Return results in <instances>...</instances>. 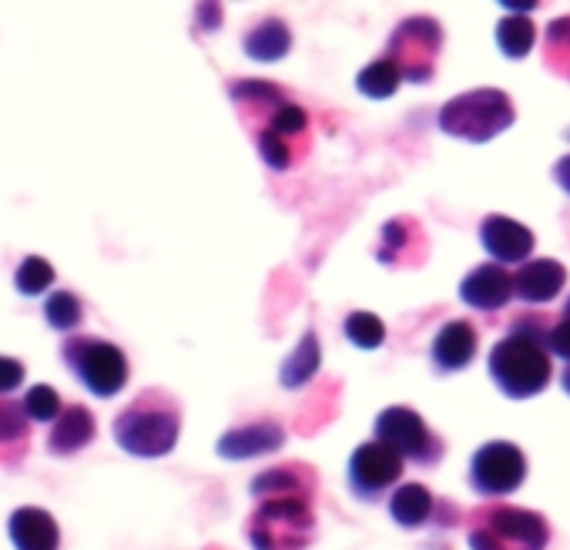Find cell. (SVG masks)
Listing matches in <instances>:
<instances>
[{
	"mask_svg": "<svg viewBox=\"0 0 570 550\" xmlns=\"http://www.w3.org/2000/svg\"><path fill=\"white\" fill-rule=\"evenodd\" d=\"M228 98L238 111V121L252 131V141L268 171H293L309 158V111L285 95L275 81L235 78L228 81Z\"/></svg>",
	"mask_w": 570,
	"mask_h": 550,
	"instance_id": "1",
	"label": "cell"
},
{
	"mask_svg": "<svg viewBox=\"0 0 570 550\" xmlns=\"http://www.w3.org/2000/svg\"><path fill=\"white\" fill-rule=\"evenodd\" d=\"M115 443L135 460H161L175 450L181 433V403L168 390H141L115 416Z\"/></svg>",
	"mask_w": 570,
	"mask_h": 550,
	"instance_id": "2",
	"label": "cell"
},
{
	"mask_svg": "<svg viewBox=\"0 0 570 550\" xmlns=\"http://www.w3.org/2000/svg\"><path fill=\"white\" fill-rule=\"evenodd\" d=\"M245 537L252 550H306L316 540L313 500L299 493H275L255 500Z\"/></svg>",
	"mask_w": 570,
	"mask_h": 550,
	"instance_id": "3",
	"label": "cell"
},
{
	"mask_svg": "<svg viewBox=\"0 0 570 550\" xmlns=\"http://www.w3.org/2000/svg\"><path fill=\"white\" fill-rule=\"evenodd\" d=\"M550 523L537 510L510 503H483L470 510V550H547Z\"/></svg>",
	"mask_w": 570,
	"mask_h": 550,
	"instance_id": "4",
	"label": "cell"
},
{
	"mask_svg": "<svg viewBox=\"0 0 570 550\" xmlns=\"http://www.w3.org/2000/svg\"><path fill=\"white\" fill-rule=\"evenodd\" d=\"M513 118H517V111H513V101H510L507 91L476 88V91H466V95L450 98L440 108L436 125L450 138L483 145V141L497 138L500 131H507L513 125Z\"/></svg>",
	"mask_w": 570,
	"mask_h": 550,
	"instance_id": "5",
	"label": "cell"
},
{
	"mask_svg": "<svg viewBox=\"0 0 570 550\" xmlns=\"http://www.w3.org/2000/svg\"><path fill=\"white\" fill-rule=\"evenodd\" d=\"M490 376L497 390L510 400H530L547 390L553 370L550 356L540 343L527 336L507 333L493 350H490Z\"/></svg>",
	"mask_w": 570,
	"mask_h": 550,
	"instance_id": "6",
	"label": "cell"
},
{
	"mask_svg": "<svg viewBox=\"0 0 570 550\" xmlns=\"http://www.w3.org/2000/svg\"><path fill=\"white\" fill-rule=\"evenodd\" d=\"M68 373L98 400H111L128 386V356L101 336H68L61 346Z\"/></svg>",
	"mask_w": 570,
	"mask_h": 550,
	"instance_id": "7",
	"label": "cell"
},
{
	"mask_svg": "<svg viewBox=\"0 0 570 550\" xmlns=\"http://www.w3.org/2000/svg\"><path fill=\"white\" fill-rule=\"evenodd\" d=\"M443 51V28L436 18L416 14L396 24V31L386 41L383 58H390L403 81L410 85H430L436 75V61Z\"/></svg>",
	"mask_w": 570,
	"mask_h": 550,
	"instance_id": "8",
	"label": "cell"
},
{
	"mask_svg": "<svg viewBox=\"0 0 570 550\" xmlns=\"http://www.w3.org/2000/svg\"><path fill=\"white\" fill-rule=\"evenodd\" d=\"M373 433L380 443H386L403 463H416V466H436L443 460V440L426 426V420L410 410V406H386L376 423Z\"/></svg>",
	"mask_w": 570,
	"mask_h": 550,
	"instance_id": "9",
	"label": "cell"
},
{
	"mask_svg": "<svg viewBox=\"0 0 570 550\" xmlns=\"http://www.w3.org/2000/svg\"><path fill=\"white\" fill-rule=\"evenodd\" d=\"M523 477L527 456L510 440H490L470 460V487L480 497H507L523 483Z\"/></svg>",
	"mask_w": 570,
	"mask_h": 550,
	"instance_id": "10",
	"label": "cell"
},
{
	"mask_svg": "<svg viewBox=\"0 0 570 550\" xmlns=\"http://www.w3.org/2000/svg\"><path fill=\"white\" fill-rule=\"evenodd\" d=\"M403 460L380 440H370V443H360L350 456V490L356 500L363 503H376L383 500L403 477Z\"/></svg>",
	"mask_w": 570,
	"mask_h": 550,
	"instance_id": "11",
	"label": "cell"
},
{
	"mask_svg": "<svg viewBox=\"0 0 570 550\" xmlns=\"http://www.w3.org/2000/svg\"><path fill=\"white\" fill-rule=\"evenodd\" d=\"M426 232L416 218L410 215H396L380 228V245H376V258L386 268H416L426 262Z\"/></svg>",
	"mask_w": 570,
	"mask_h": 550,
	"instance_id": "12",
	"label": "cell"
},
{
	"mask_svg": "<svg viewBox=\"0 0 570 550\" xmlns=\"http://www.w3.org/2000/svg\"><path fill=\"white\" fill-rule=\"evenodd\" d=\"M282 446H285V430H282L278 420H268V416L252 420V423H245V426H232V430L215 443L218 456H222V460H232V463H238V460H255V456H268V453H278Z\"/></svg>",
	"mask_w": 570,
	"mask_h": 550,
	"instance_id": "13",
	"label": "cell"
},
{
	"mask_svg": "<svg viewBox=\"0 0 570 550\" xmlns=\"http://www.w3.org/2000/svg\"><path fill=\"white\" fill-rule=\"evenodd\" d=\"M533 232L507 215H487L480 222V245L490 252L497 265H523L527 255L533 252Z\"/></svg>",
	"mask_w": 570,
	"mask_h": 550,
	"instance_id": "14",
	"label": "cell"
},
{
	"mask_svg": "<svg viewBox=\"0 0 570 550\" xmlns=\"http://www.w3.org/2000/svg\"><path fill=\"white\" fill-rule=\"evenodd\" d=\"M460 299L480 313H497L513 299V275L497 262H483L466 272V279L460 283Z\"/></svg>",
	"mask_w": 570,
	"mask_h": 550,
	"instance_id": "15",
	"label": "cell"
},
{
	"mask_svg": "<svg viewBox=\"0 0 570 550\" xmlns=\"http://www.w3.org/2000/svg\"><path fill=\"white\" fill-rule=\"evenodd\" d=\"M98 436V423H95V413L81 403H68L58 420L51 423V433H48V453L55 460H71L78 456L85 446H91Z\"/></svg>",
	"mask_w": 570,
	"mask_h": 550,
	"instance_id": "16",
	"label": "cell"
},
{
	"mask_svg": "<svg viewBox=\"0 0 570 550\" xmlns=\"http://www.w3.org/2000/svg\"><path fill=\"white\" fill-rule=\"evenodd\" d=\"M476 346H480V336H476L473 323H466V320H450V323L436 333V340H433V346H430V363H433V370H436L440 376L460 373V370H466V366L473 363Z\"/></svg>",
	"mask_w": 570,
	"mask_h": 550,
	"instance_id": "17",
	"label": "cell"
},
{
	"mask_svg": "<svg viewBox=\"0 0 570 550\" xmlns=\"http://www.w3.org/2000/svg\"><path fill=\"white\" fill-rule=\"evenodd\" d=\"M567 286V268L553 258H530L513 272V296L520 303H550Z\"/></svg>",
	"mask_w": 570,
	"mask_h": 550,
	"instance_id": "18",
	"label": "cell"
},
{
	"mask_svg": "<svg viewBox=\"0 0 570 550\" xmlns=\"http://www.w3.org/2000/svg\"><path fill=\"white\" fill-rule=\"evenodd\" d=\"M14 550H61V527L45 507H18L8 520Z\"/></svg>",
	"mask_w": 570,
	"mask_h": 550,
	"instance_id": "19",
	"label": "cell"
},
{
	"mask_svg": "<svg viewBox=\"0 0 570 550\" xmlns=\"http://www.w3.org/2000/svg\"><path fill=\"white\" fill-rule=\"evenodd\" d=\"M252 500L262 497H275V493H299V497H316V470L306 463H282L272 470H262L258 477H252L248 483Z\"/></svg>",
	"mask_w": 570,
	"mask_h": 550,
	"instance_id": "20",
	"label": "cell"
},
{
	"mask_svg": "<svg viewBox=\"0 0 570 550\" xmlns=\"http://www.w3.org/2000/svg\"><path fill=\"white\" fill-rule=\"evenodd\" d=\"M242 51L252 61L275 65L293 51V31L282 18H258L245 35H242Z\"/></svg>",
	"mask_w": 570,
	"mask_h": 550,
	"instance_id": "21",
	"label": "cell"
},
{
	"mask_svg": "<svg viewBox=\"0 0 570 550\" xmlns=\"http://www.w3.org/2000/svg\"><path fill=\"white\" fill-rule=\"evenodd\" d=\"M31 450V423L21 413V403L0 396V466L18 470Z\"/></svg>",
	"mask_w": 570,
	"mask_h": 550,
	"instance_id": "22",
	"label": "cell"
},
{
	"mask_svg": "<svg viewBox=\"0 0 570 550\" xmlns=\"http://www.w3.org/2000/svg\"><path fill=\"white\" fill-rule=\"evenodd\" d=\"M436 507H440V500L423 483H403L390 497V517L406 530H416V527H426L430 520H436Z\"/></svg>",
	"mask_w": 570,
	"mask_h": 550,
	"instance_id": "23",
	"label": "cell"
},
{
	"mask_svg": "<svg viewBox=\"0 0 570 550\" xmlns=\"http://www.w3.org/2000/svg\"><path fill=\"white\" fill-rule=\"evenodd\" d=\"M320 366H323L320 336H316V330H306L303 340H299V346L289 356H285V363L278 370V383L285 390H299V386H306L320 373Z\"/></svg>",
	"mask_w": 570,
	"mask_h": 550,
	"instance_id": "24",
	"label": "cell"
},
{
	"mask_svg": "<svg viewBox=\"0 0 570 550\" xmlns=\"http://www.w3.org/2000/svg\"><path fill=\"white\" fill-rule=\"evenodd\" d=\"M403 78L396 71V65L390 58H376L373 65H366L360 75H356V88L363 98H373V101H386L400 91Z\"/></svg>",
	"mask_w": 570,
	"mask_h": 550,
	"instance_id": "25",
	"label": "cell"
},
{
	"mask_svg": "<svg viewBox=\"0 0 570 550\" xmlns=\"http://www.w3.org/2000/svg\"><path fill=\"white\" fill-rule=\"evenodd\" d=\"M537 41V28L530 24V18H520V14H507L500 24H497V48L503 51V58L510 61H520L530 55Z\"/></svg>",
	"mask_w": 570,
	"mask_h": 550,
	"instance_id": "26",
	"label": "cell"
},
{
	"mask_svg": "<svg viewBox=\"0 0 570 550\" xmlns=\"http://www.w3.org/2000/svg\"><path fill=\"white\" fill-rule=\"evenodd\" d=\"M45 320L55 333H75L85 320V306L71 289H55L45 299Z\"/></svg>",
	"mask_w": 570,
	"mask_h": 550,
	"instance_id": "27",
	"label": "cell"
},
{
	"mask_svg": "<svg viewBox=\"0 0 570 550\" xmlns=\"http://www.w3.org/2000/svg\"><path fill=\"white\" fill-rule=\"evenodd\" d=\"M14 286H18V293L28 296V299L45 296V293L55 286V265H51L48 258H41V255H28V258L18 265V272H14Z\"/></svg>",
	"mask_w": 570,
	"mask_h": 550,
	"instance_id": "28",
	"label": "cell"
},
{
	"mask_svg": "<svg viewBox=\"0 0 570 550\" xmlns=\"http://www.w3.org/2000/svg\"><path fill=\"white\" fill-rule=\"evenodd\" d=\"M343 333H346V340H350L356 350H363V353H373V350H380V346L386 343V323H383L380 316L366 313V310L350 313L346 323H343Z\"/></svg>",
	"mask_w": 570,
	"mask_h": 550,
	"instance_id": "29",
	"label": "cell"
},
{
	"mask_svg": "<svg viewBox=\"0 0 570 550\" xmlns=\"http://www.w3.org/2000/svg\"><path fill=\"white\" fill-rule=\"evenodd\" d=\"M543 55H547V68H550L553 75H560V78L570 81V14L550 21Z\"/></svg>",
	"mask_w": 570,
	"mask_h": 550,
	"instance_id": "30",
	"label": "cell"
},
{
	"mask_svg": "<svg viewBox=\"0 0 570 550\" xmlns=\"http://www.w3.org/2000/svg\"><path fill=\"white\" fill-rule=\"evenodd\" d=\"M18 403H21V413L28 416V423H55V420H58V413L65 410V406H61L58 390H55V386H48V383L31 386Z\"/></svg>",
	"mask_w": 570,
	"mask_h": 550,
	"instance_id": "31",
	"label": "cell"
},
{
	"mask_svg": "<svg viewBox=\"0 0 570 550\" xmlns=\"http://www.w3.org/2000/svg\"><path fill=\"white\" fill-rule=\"evenodd\" d=\"M28 380V370L21 360L0 356V396H11L14 390H21V383Z\"/></svg>",
	"mask_w": 570,
	"mask_h": 550,
	"instance_id": "32",
	"label": "cell"
},
{
	"mask_svg": "<svg viewBox=\"0 0 570 550\" xmlns=\"http://www.w3.org/2000/svg\"><path fill=\"white\" fill-rule=\"evenodd\" d=\"M547 350H550L557 360H563V363L570 366V323H567V320H560V323L550 326V333H547Z\"/></svg>",
	"mask_w": 570,
	"mask_h": 550,
	"instance_id": "33",
	"label": "cell"
},
{
	"mask_svg": "<svg viewBox=\"0 0 570 550\" xmlns=\"http://www.w3.org/2000/svg\"><path fill=\"white\" fill-rule=\"evenodd\" d=\"M195 24H198L202 35L218 31V24H222V8H218V4H202V8L195 11Z\"/></svg>",
	"mask_w": 570,
	"mask_h": 550,
	"instance_id": "34",
	"label": "cell"
},
{
	"mask_svg": "<svg viewBox=\"0 0 570 550\" xmlns=\"http://www.w3.org/2000/svg\"><path fill=\"white\" fill-rule=\"evenodd\" d=\"M553 181L570 195V155H563V158L553 165Z\"/></svg>",
	"mask_w": 570,
	"mask_h": 550,
	"instance_id": "35",
	"label": "cell"
},
{
	"mask_svg": "<svg viewBox=\"0 0 570 550\" xmlns=\"http://www.w3.org/2000/svg\"><path fill=\"white\" fill-rule=\"evenodd\" d=\"M560 386H563V393L570 396V366H567V370L560 373Z\"/></svg>",
	"mask_w": 570,
	"mask_h": 550,
	"instance_id": "36",
	"label": "cell"
},
{
	"mask_svg": "<svg viewBox=\"0 0 570 550\" xmlns=\"http://www.w3.org/2000/svg\"><path fill=\"white\" fill-rule=\"evenodd\" d=\"M563 320H567V323H570V299H567V303H563Z\"/></svg>",
	"mask_w": 570,
	"mask_h": 550,
	"instance_id": "37",
	"label": "cell"
}]
</instances>
